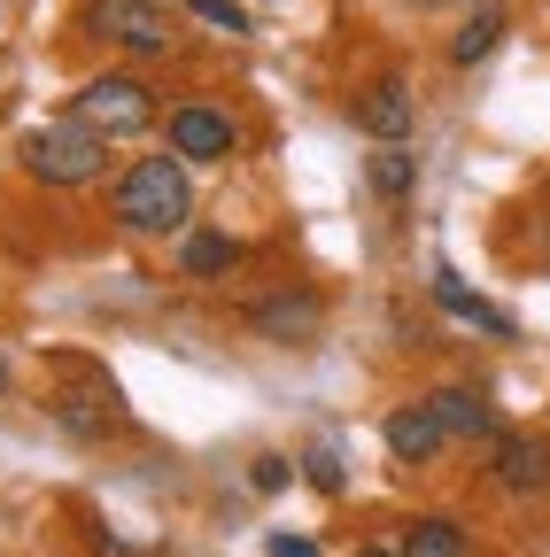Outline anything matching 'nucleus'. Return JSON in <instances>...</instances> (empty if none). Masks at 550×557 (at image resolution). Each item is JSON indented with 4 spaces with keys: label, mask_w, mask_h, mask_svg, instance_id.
Here are the masks:
<instances>
[{
    "label": "nucleus",
    "mask_w": 550,
    "mask_h": 557,
    "mask_svg": "<svg viewBox=\"0 0 550 557\" xmlns=\"http://www.w3.org/2000/svg\"><path fill=\"white\" fill-rule=\"evenodd\" d=\"M117 225L124 233H186V209H194V194H186V163L179 156H140L124 178H117Z\"/></svg>",
    "instance_id": "1"
},
{
    "label": "nucleus",
    "mask_w": 550,
    "mask_h": 557,
    "mask_svg": "<svg viewBox=\"0 0 550 557\" xmlns=\"http://www.w3.org/2000/svg\"><path fill=\"white\" fill-rule=\"evenodd\" d=\"M101 163H109V139H101V132H86L78 116L24 132V171H32V178H47V186H86V178H101Z\"/></svg>",
    "instance_id": "2"
},
{
    "label": "nucleus",
    "mask_w": 550,
    "mask_h": 557,
    "mask_svg": "<svg viewBox=\"0 0 550 557\" xmlns=\"http://www.w3.org/2000/svg\"><path fill=\"white\" fill-rule=\"evenodd\" d=\"M71 116L86 124V132H101V139H132V132H148L156 124V86L148 78H86L78 86V101H71Z\"/></svg>",
    "instance_id": "3"
},
{
    "label": "nucleus",
    "mask_w": 550,
    "mask_h": 557,
    "mask_svg": "<svg viewBox=\"0 0 550 557\" xmlns=\"http://www.w3.org/2000/svg\"><path fill=\"white\" fill-rule=\"evenodd\" d=\"M94 39H117V47H132V54H156V47H171V16L156 9V0H94V9L78 16Z\"/></svg>",
    "instance_id": "4"
},
{
    "label": "nucleus",
    "mask_w": 550,
    "mask_h": 557,
    "mask_svg": "<svg viewBox=\"0 0 550 557\" xmlns=\"http://www.w3.org/2000/svg\"><path fill=\"white\" fill-rule=\"evenodd\" d=\"M233 148H241V132H233L225 109H201V101L171 109V156L179 163H225Z\"/></svg>",
    "instance_id": "5"
},
{
    "label": "nucleus",
    "mask_w": 550,
    "mask_h": 557,
    "mask_svg": "<svg viewBox=\"0 0 550 557\" xmlns=\"http://www.w3.org/2000/svg\"><path fill=\"white\" fill-rule=\"evenodd\" d=\"M357 132L365 139H380V148H403V139H411V124H419V101H411V86L403 78H380V86H365L357 94Z\"/></svg>",
    "instance_id": "6"
},
{
    "label": "nucleus",
    "mask_w": 550,
    "mask_h": 557,
    "mask_svg": "<svg viewBox=\"0 0 550 557\" xmlns=\"http://www.w3.org/2000/svg\"><path fill=\"white\" fill-rule=\"evenodd\" d=\"M489 480L504 487V496H542V487H550V442L542 434H497Z\"/></svg>",
    "instance_id": "7"
},
{
    "label": "nucleus",
    "mask_w": 550,
    "mask_h": 557,
    "mask_svg": "<svg viewBox=\"0 0 550 557\" xmlns=\"http://www.w3.org/2000/svg\"><path fill=\"white\" fill-rule=\"evenodd\" d=\"M380 442H388V457H395V465H435L450 434H442V418H435V410H427V395H419V403H395V410H388Z\"/></svg>",
    "instance_id": "8"
},
{
    "label": "nucleus",
    "mask_w": 550,
    "mask_h": 557,
    "mask_svg": "<svg viewBox=\"0 0 550 557\" xmlns=\"http://www.w3.org/2000/svg\"><path fill=\"white\" fill-rule=\"evenodd\" d=\"M248 318H256L264 341H280V348H310V341L326 333V302H318V295H271V302H256Z\"/></svg>",
    "instance_id": "9"
},
{
    "label": "nucleus",
    "mask_w": 550,
    "mask_h": 557,
    "mask_svg": "<svg viewBox=\"0 0 550 557\" xmlns=\"http://www.w3.org/2000/svg\"><path fill=\"white\" fill-rule=\"evenodd\" d=\"M427 410L442 418L450 442H497V410H489V395H480V387H435Z\"/></svg>",
    "instance_id": "10"
},
{
    "label": "nucleus",
    "mask_w": 550,
    "mask_h": 557,
    "mask_svg": "<svg viewBox=\"0 0 550 557\" xmlns=\"http://www.w3.org/2000/svg\"><path fill=\"white\" fill-rule=\"evenodd\" d=\"M435 302H442L450 318H465V325H480V333H512V318H504L497 302H480V295L465 287V278L450 271V263H435Z\"/></svg>",
    "instance_id": "11"
},
{
    "label": "nucleus",
    "mask_w": 550,
    "mask_h": 557,
    "mask_svg": "<svg viewBox=\"0 0 550 557\" xmlns=\"http://www.w3.org/2000/svg\"><path fill=\"white\" fill-rule=\"evenodd\" d=\"M504 32H512V16L497 9V0H480V16H465V32L450 39V62H465V70H473V62H489V54L504 47Z\"/></svg>",
    "instance_id": "12"
},
{
    "label": "nucleus",
    "mask_w": 550,
    "mask_h": 557,
    "mask_svg": "<svg viewBox=\"0 0 550 557\" xmlns=\"http://www.w3.org/2000/svg\"><path fill=\"white\" fill-rule=\"evenodd\" d=\"M233 263H241V240L233 233H186V248H179V271L186 278H233Z\"/></svg>",
    "instance_id": "13"
},
{
    "label": "nucleus",
    "mask_w": 550,
    "mask_h": 557,
    "mask_svg": "<svg viewBox=\"0 0 550 557\" xmlns=\"http://www.w3.org/2000/svg\"><path fill=\"white\" fill-rule=\"evenodd\" d=\"M365 178H372V194H388V201H403L411 186H419V156H411V148H380V156L365 163Z\"/></svg>",
    "instance_id": "14"
},
{
    "label": "nucleus",
    "mask_w": 550,
    "mask_h": 557,
    "mask_svg": "<svg viewBox=\"0 0 550 557\" xmlns=\"http://www.w3.org/2000/svg\"><path fill=\"white\" fill-rule=\"evenodd\" d=\"M403 557H465V527L457 519H419L403 534Z\"/></svg>",
    "instance_id": "15"
},
{
    "label": "nucleus",
    "mask_w": 550,
    "mask_h": 557,
    "mask_svg": "<svg viewBox=\"0 0 550 557\" xmlns=\"http://www.w3.org/2000/svg\"><path fill=\"white\" fill-rule=\"evenodd\" d=\"M186 16L218 24V32H248V9H241V0H186Z\"/></svg>",
    "instance_id": "16"
},
{
    "label": "nucleus",
    "mask_w": 550,
    "mask_h": 557,
    "mask_svg": "<svg viewBox=\"0 0 550 557\" xmlns=\"http://www.w3.org/2000/svg\"><path fill=\"white\" fill-rule=\"evenodd\" d=\"M303 480L326 487V496H341V457H333V449H310V457H303Z\"/></svg>",
    "instance_id": "17"
},
{
    "label": "nucleus",
    "mask_w": 550,
    "mask_h": 557,
    "mask_svg": "<svg viewBox=\"0 0 550 557\" xmlns=\"http://www.w3.org/2000/svg\"><path fill=\"white\" fill-rule=\"evenodd\" d=\"M256 487H264V496H271V487H288V465L280 457H256V472H248Z\"/></svg>",
    "instance_id": "18"
},
{
    "label": "nucleus",
    "mask_w": 550,
    "mask_h": 557,
    "mask_svg": "<svg viewBox=\"0 0 550 557\" xmlns=\"http://www.w3.org/2000/svg\"><path fill=\"white\" fill-rule=\"evenodd\" d=\"M271 557H318V549H310L303 534H271Z\"/></svg>",
    "instance_id": "19"
},
{
    "label": "nucleus",
    "mask_w": 550,
    "mask_h": 557,
    "mask_svg": "<svg viewBox=\"0 0 550 557\" xmlns=\"http://www.w3.org/2000/svg\"><path fill=\"white\" fill-rule=\"evenodd\" d=\"M357 557H403V542H365Z\"/></svg>",
    "instance_id": "20"
},
{
    "label": "nucleus",
    "mask_w": 550,
    "mask_h": 557,
    "mask_svg": "<svg viewBox=\"0 0 550 557\" xmlns=\"http://www.w3.org/2000/svg\"><path fill=\"white\" fill-rule=\"evenodd\" d=\"M419 9H450V0H419Z\"/></svg>",
    "instance_id": "21"
},
{
    "label": "nucleus",
    "mask_w": 550,
    "mask_h": 557,
    "mask_svg": "<svg viewBox=\"0 0 550 557\" xmlns=\"http://www.w3.org/2000/svg\"><path fill=\"white\" fill-rule=\"evenodd\" d=\"M0 387H9V357H0Z\"/></svg>",
    "instance_id": "22"
}]
</instances>
